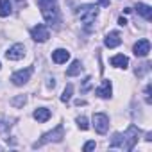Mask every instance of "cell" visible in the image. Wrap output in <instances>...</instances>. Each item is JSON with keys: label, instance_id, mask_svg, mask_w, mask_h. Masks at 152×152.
<instances>
[{"label": "cell", "instance_id": "6da1fadb", "mask_svg": "<svg viewBox=\"0 0 152 152\" xmlns=\"http://www.w3.org/2000/svg\"><path fill=\"white\" fill-rule=\"evenodd\" d=\"M138 136H140V129L136 125H129V129L122 134V132H116L109 143L111 148H122V150H127L131 152L136 143H138Z\"/></svg>", "mask_w": 152, "mask_h": 152}, {"label": "cell", "instance_id": "7a4b0ae2", "mask_svg": "<svg viewBox=\"0 0 152 152\" xmlns=\"http://www.w3.org/2000/svg\"><path fill=\"white\" fill-rule=\"evenodd\" d=\"M39 9H41V15L45 18L47 23L50 25H57L59 22V7H57V0H36Z\"/></svg>", "mask_w": 152, "mask_h": 152}, {"label": "cell", "instance_id": "3957f363", "mask_svg": "<svg viewBox=\"0 0 152 152\" xmlns=\"http://www.w3.org/2000/svg\"><path fill=\"white\" fill-rule=\"evenodd\" d=\"M75 15L81 18V22L84 23L86 29H90L91 23L95 22V18L99 16V7L95 4H84V6H79L75 9Z\"/></svg>", "mask_w": 152, "mask_h": 152}, {"label": "cell", "instance_id": "277c9868", "mask_svg": "<svg viewBox=\"0 0 152 152\" xmlns=\"http://www.w3.org/2000/svg\"><path fill=\"white\" fill-rule=\"evenodd\" d=\"M63 138H64V127L59 124L56 129L45 132V134L41 136V140H38L32 147H34V148H39V147H43V145H47V143H52V141H54V143H59Z\"/></svg>", "mask_w": 152, "mask_h": 152}, {"label": "cell", "instance_id": "5b68a950", "mask_svg": "<svg viewBox=\"0 0 152 152\" xmlns=\"http://www.w3.org/2000/svg\"><path fill=\"white\" fill-rule=\"evenodd\" d=\"M32 72H34V68H32V66H27L25 70H18V72H15V73L11 75L13 84H15V86H23V84L31 79Z\"/></svg>", "mask_w": 152, "mask_h": 152}, {"label": "cell", "instance_id": "8992f818", "mask_svg": "<svg viewBox=\"0 0 152 152\" xmlns=\"http://www.w3.org/2000/svg\"><path fill=\"white\" fill-rule=\"evenodd\" d=\"M31 36H32V39L38 41V43H45V41L50 38V32H48V27H47V25L38 23V25H34V27L31 29Z\"/></svg>", "mask_w": 152, "mask_h": 152}, {"label": "cell", "instance_id": "52a82bcc", "mask_svg": "<svg viewBox=\"0 0 152 152\" xmlns=\"http://www.w3.org/2000/svg\"><path fill=\"white\" fill-rule=\"evenodd\" d=\"M93 127L99 134H106L109 129V118L104 113H95L93 115Z\"/></svg>", "mask_w": 152, "mask_h": 152}, {"label": "cell", "instance_id": "ba28073f", "mask_svg": "<svg viewBox=\"0 0 152 152\" xmlns=\"http://www.w3.org/2000/svg\"><path fill=\"white\" fill-rule=\"evenodd\" d=\"M23 56H25V45H22V43L13 45V47L6 52V57H7L9 61H20V59H23Z\"/></svg>", "mask_w": 152, "mask_h": 152}, {"label": "cell", "instance_id": "9c48e42d", "mask_svg": "<svg viewBox=\"0 0 152 152\" xmlns=\"http://www.w3.org/2000/svg\"><path fill=\"white\" fill-rule=\"evenodd\" d=\"M134 56L136 57H147L150 52V41L148 39H138V43H134Z\"/></svg>", "mask_w": 152, "mask_h": 152}, {"label": "cell", "instance_id": "30bf717a", "mask_svg": "<svg viewBox=\"0 0 152 152\" xmlns=\"http://www.w3.org/2000/svg\"><path fill=\"white\" fill-rule=\"evenodd\" d=\"M95 93L100 97V99H109L111 97V93H113V86H111V81H107V79H104L102 81V84L95 90Z\"/></svg>", "mask_w": 152, "mask_h": 152}, {"label": "cell", "instance_id": "8fae6325", "mask_svg": "<svg viewBox=\"0 0 152 152\" xmlns=\"http://www.w3.org/2000/svg\"><path fill=\"white\" fill-rule=\"evenodd\" d=\"M120 43H122V36H120V32H116V31L109 32V34L106 36V39H104V45H106L107 48H115V47H118Z\"/></svg>", "mask_w": 152, "mask_h": 152}, {"label": "cell", "instance_id": "7c38bea8", "mask_svg": "<svg viewBox=\"0 0 152 152\" xmlns=\"http://www.w3.org/2000/svg\"><path fill=\"white\" fill-rule=\"evenodd\" d=\"M68 59H70V52H68L66 48H57V50L52 52V61H54L56 64H63V63H66Z\"/></svg>", "mask_w": 152, "mask_h": 152}, {"label": "cell", "instance_id": "4fadbf2b", "mask_svg": "<svg viewBox=\"0 0 152 152\" xmlns=\"http://www.w3.org/2000/svg\"><path fill=\"white\" fill-rule=\"evenodd\" d=\"M109 63H111V66H116V68H124L125 70L129 66V57L124 56V54H116V56H113L109 59Z\"/></svg>", "mask_w": 152, "mask_h": 152}, {"label": "cell", "instance_id": "5bb4252c", "mask_svg": "<svg viewBox=\"0 0 152 152\" xmlns=\"http://www.w3.org/2000/svg\"><path fill=\"white\" fill-rule=\"evenodd\" d=\"M134 9H136V13H138V15H141V16H143V18H145L147 22H150V20H152V9H150V6H147V4H141V2H138Z\"/></svg>", "mask_w": 152, "mask_h": 152}, {"label": "cell", "instance_id": "9a60e30c", "mask_svg": "<svg viewBox=\"0 0 152 152\" xmlns=\"http://www.w3.org/2000/svg\"><path fill=\"white\" fill-rule=\"evenodd\" d=\"M32 116H34V120H38L39 124H43V122H47V120L52 116V113H50V109H47V107H38V109L32 113Z\"/></svg>", "mask_w": 152, "mask_h": 152}, {"label": "cell", "instance_id": "2e32d148", "mask_svg": "<svg viewBox=\"0 0 152 152\" xmlns=\"http://www.w3.org/2000/svg\"><path fill=\"white\" fill-rule=\"evenodd\" d=\"M81 70H83V64H81V61L77 59V61H73L72 66L66 70V75H68V77H75V75L81 73Z\"/></svg>", "mask_w": 152, "mask_h": 152}, {"label": "cell", "instance_id": "e0dca14e", "mask_svg": "<svg viewBox=\"0 0 152 152\" xmlns=\"http://www.w3.org/2000/svg\"><path fill=\"white\" fill-rule=\"evenodd\" d=\"M13 13L11 0H0V16H9Z\"/></svg>", "mask_w": 152, "mask_h": 152}, {"label": "cell", "instance_id": "ac0fdd59", "mask_svg": "<svg viewBox=\"0 0 152 152\" xmlns=\"http://www.w3.org/2000/svg\"><path fill=\"white\" fill-rule=\"evenodd\" d=\"M72 93H73V86H72V84H66V88H64V91H63V95H61V102L68 104L70 99H72Z\"/></svg>", "mask_w": 152, "mask_h": 152}, {"label": "cell", "instance_id": "d6986e66", "mask_svg": "<svg viewBox=\"0 0 152 152\" xmlns=\"http://www.w3.org/2000/svg\"><path fill=\"white\" fill-rule=\"evenodd\" d=\"M25 102H27V97H25V95H18V97H15V99L11 100V106H15V107H22Z\"/></svg>", "mask_w": 152, "mask_h": 152}, {"label": "cell", "instance_id": "ffe728a7", "mask_svg": "<svg viewBox=\"0 0 152 152\" xmlns=\"http://www.w3.org/2000/svg\"><path fill=\"white\" fill-rule=\"evenodd\" d=\"M77 125L81 131H88L90 129V124H88V118L86 116H77Z\"/></svg>", "mask_w": 152, "mask_h": 152}, {"label": "cell", "instance_id": "44dd1931", "mask_svg": "<svg viewBox=\"0 0 152 152\" xmlns=\"http://www.w3.org/2000/svg\"><path fill=\"white\" fill-rule=\"evenodd\" d=\"M148 70H150V64L148 63H143V64H140V68H136V75H138V77H141V75L145 72H148Z\"/></svg>", "mask_w": 152, "mask_h": 152}, {"label": "cell", "instance_id": "7402d4cb", "mask_svg": "<svg viewBox=\"0 0 152 152\" xmlns=\"http://www.w3.org/2000/svg\"><path fill=\"white\" fill-rule=\"evenodd\" d=\"M150 91H152V86H150V84H147V88H145V102H147V104H150V102H152Z\"/></svg>", "mask_w": 152, "mask_h": 152}, {"label": "cell", "instance_id": "603a6c76", "mask_svg": "<svg viewBox=\"0 0 152 152\" xmlns=\"http://www.w3.org/2000/svg\"><path fill=\"white\" fill-rule=\"evenodd\" d=\"M95 147H97V143H95V141H86V143H84V147H83V150H84V152H90V150H93Z\"/></svg>", "mask_w": 152, "mask_h": 152}, {"label": "cell", "instance_id": "cb8c5ba5", "mask_svg": "<svg viewBox=\"0 0 152 152\" xmlns=\"http://www.w3.org/2000/svg\"><path fill=\"white\" fill-rule=\"evenodd\" d=\"M90 84H91V77H86V79H84V83H83V91H84V93L90 90Z\"/></svg>", "mask_w": 152, "mask_h": 152}, {"label": "cell", "instance_id": "d4e9b609", "mask_svg": "<svg viewBox=\"0 0 152 152\" xmlns=\"http://www.w3.org/2000/svg\"><path fill=\"white\" fill-rule=\"evenodd\" d=\"M118 25H122V27H124V25H127V20H125L124 16H120V18H118Z\"/></svg>", "mask_w": 152, "mask_h": 152}, {"label": "cell", "instance_id": "484cf974", "mask_svg": "<svg viewBox=\"0 0 152 152\" xmlns=\"http://www.w3.org/2000/svg\"><path fill=\"white\" fill-rule=\"evenodd\" d=\"M99 4L104 6V7H107V6H109V0H99Z\"/></svg>", "mask_w": 152, "mask_h": 152}, {"label": "cell", "instance_id": "4316f807", "mask_svg": "<svg viewBox=\"0 0 152 152\" xmlns=\"http://www.w3.org/2000/svg\"><path fill=\"white\" fill-rule=\"evenodd\" d=\"M47 84H48V88H54V86H56V81H54V79H48Z\"/></svg>", "mask_w": 152, "mask_h": 152}, {"label": "cell", "instance_id": "83f0119b", "mask_svg": "<svg viewBox=\"0 0 152 152\" xmlns=\"http://www.w3.org/2000/svg\"><path fill=\"white\" fill-rule=\"evenodd\" d=\"M84 104H86V102L81 100V99H79V100H75V106H84Z\"/></svg>", "mask_w": 152, "mask_h": 152}, {"label": "cell", "instance_id": "f1b7e54d", "mask_svg": "<svg viewBox=\"0 0 152 152\" xmlns=\"http://www.w3.org/2000/svg\"><path fill=\"white\" fill-rule=\"evenodd\" d=\"M145 140L150 141V140H152V132H147V134H145Z\"/></svg>", "mask_w": 152, "mask_h": 152}]
</instances>
